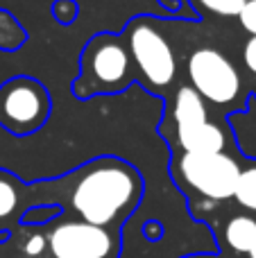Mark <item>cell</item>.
Instances as JSON below:
<instances>
[{
  "mask_svg": "<svg viewBox=\"0 0 256 258\" xmlns=\"http://www.w3.org/2000/svg\"><path fill=\"white\" fill-rule=\"evenodd\" d=\"M143 192V179L134 165L116 156H100L82 165L73 186L71 204L82 222L107 227L136 209Z\"/></svg>",
  "mask_w": 256,
  "mask_h": 258,
  "instance_id": "6da1fadb",
  "label": "cell"
},
{
  "mask_svg": "<svg viewBox=\"0 0 256 258\" xmlns=\"http://www.w3.org/2000/svg\"><path fill=\"white\" fill-rule=\"evenodd\" d=\"M134 82L130 52L120 36L109 32L93 36L80 59V77L73 82V93L80 100L93 95L120 93Z\"/></svg>",
  "mask_w": 256,
  "mask_h": 258,
  "instance_id": "7a4b0ae2",
  "label": "cell"
},
{
  "mask_svg": "<svg viewBox=\"0 0 256 258\" xmlns=\"http://www.w3.org/2000/svg\"><path fill=\"white\" fill-rule=\"evenodd\" d=\"M50 93L34 77H12L0 84V127L14 136L34 134L48 122Z\"/></svg>",
  "mask_w": 256,
  "mask_h": 258,
  "instance_id": "3957f363",
  "label": "cell"
},
{
  "mask_svg": "<svg viewBox=\"0 0 256 258\" xmlns=\"http://www.w3.org/2000/svg\"><path fill=\"white\" fill-rule=\"evenodd\" d=\"M127 52L136 71L154 89H166L175 82L177 61L170 43L150 25L145 18H134L125 30Z\"/></svg>",
  "mask_w": 256,
  "mask_h": 258,
  "instance_id": "277c9868",
  "label": "cell"
},
{
  "mask_svg": "<svg viewBox=\"0 0 256 258\" xmlns=\"http://www.w3.org/2000/svg\"><path fill=\"white\" fill-rule=\"evenodd\" d=\"M186 71H188L190 89L202 100H209L213 104H229L238 98L240 75L220 50H193L186 63Z\"/></svg>",
  "mask_w": 256,
  "mask_h": 258,
  "instance_id": "5b68a950",
  "label": "cell"
},
{
  "mask_svg": "<svg viewBox=\"0 0 256 258\" xmlns=\"http://www.w3.org/2000/svg\"><path fill=\"white\" fill-rule=\"evenodd\" d=\"M179 174L193 190L213 202H225L234 197L240 168L236 159L225 152L213 154H181Z\"/></svg>",
  "mask_w": 256,
  "mask_h": 258,
  "instance_id": "8992f818",
  "label": "cell"
},
{
  "mask_svg": "<svg viewBox=\"0 0 256 258\" xmlns=\"http://www.w3.org/2000/svg\"><path fill=\"white\" fill-rule=\"evenodd\" d=\"M48 245L54 258H107L113 251V238L95 224L66 222L50 233Z\"/></svg>",
  "mask_w": 256,
  "mask_h": 258,
  "instance_id": "52a82bcc",
  "label": "cell"
},
{
  "mask_svg": "<svg viewBox=\"0 0 256 258\" xmlns=\"http://www.w3.org/2000/svg\"><path fill=\"white\" fill-rule=\"evenodd\" d=\"M177 143L184 154H213L225 152V134L213 122H202L184 132H177Z\"/></svg>",
  "mask_w": 256,
  "mask_h": 258,
  "instance_id": "ba28073f",
  "label": "cell"
},
{
  "mask_svg": "<svg viewBox=\"0 0 256 258\" xmlns=\"http://www.w3.org/2000/svg\"><path fill=\"white\" fill-rule=\"evenodd\" d=\"M172 122H175L177 132H184V129L209 122L204 100L190 86H179L177 89L175 100H172Z\"/></svg>",
  "mask_w": 256,
  "mask_h": 258,
  "instance_id": "9c48e42d",
  "label": "cell"
},
{
  "mask_svg": "<svg viewBox=\"0 0 256 258\" xmlns=\"http://www.w3.org/2000/svg\"><path fill=\"white\" fill-rule=\"evenodd\" d=\"M225 240L238 254H249L256 242V220L249 215H236L225 227Z\"/></svg>",
  "mask_w": 256,
  "mask_h": 258,
  "instance_id": "30bf717a",
  "label": "cell"
},
{
  "mask_svg": "<svg viewBox=\"0 0 256 258\" xmlns=\"http://www.w3.org/2000/svg\"><path fill=\"white\" fill-rule=\"evenodd\" d=\"M27 39V32L7 9H0V52H16Z\"/></svg>",
  "mask_w": 256,
  "mask_h": 258,
  "instance_id": "8fae6325",
  "label": "cell"
},
{
  "mask_svg": "<svg viewBox=\"0 0 256 258\" xmlns=\"http://www.w3.org/2000/svg\"><path fill=\"white\" fill-rule=\"evenodd\" d=\"M234 200L243 209L256 211V165L240 170L238 181H236V188H234Z\"/></svg>",
  "mask_w": 256,
  "mask_h": 258,
  "instance_id": "7c38bea8",
  "label": "cell"
},
{
  "mask_svg": "<svg viewBox=\"0 0 256 258\" xmlns=\"http://www.w3.org/2000/svg\"><path fill=\"white\" fill-rule=\"evenodd\" d=\"M245 3L247 0H193L195 9H202V12L216 14V16H238L243 12Z\"/></svg>",
  "mask_w": 256,
  "mask_h": 258,
  "instance_id": "4fadbf2b",
  "label": "cell"
},
{
  "mask_svg": "<svg viewBox=\"0 0 256 258\" xmlns=\"http://www.w3.org/2000/svg\"><path fill=\"white\" fill-rule=\"evenodd\" d=\"M18 206V192L7 174H0V220L9 218Z\"/></svg>",
  "mask_w": 256,
  "mask_h": 258,
  "instance_id": "5bb4252c",
  "label": "cell"
},
{
  "mask_svg": "<svg viewBox=\"0 0 256 258\" xmlns=\"http://www.w3.org/2000/svg\"><path fill=\"white\" fill-rule=\"evenodd\" d=\"M52 16L54 21H59L61 25H71L77 16H80V5L75 0H57L52 5Z\"/></svg>",
  "mask_w": 256,
  "mask_h": 258,
  "instance_id": "9a60e30c",
  "label": "cell"
},
{
  "mask_svg": "<svg viewBox=\"0 0 256 258\" xmlns=\"http://www.w3.org/2000/svg\"><path fill=\"white\" fill-rule=\"evenodd\" d=\"M240 25L249 32L252 36H256V0H247L243 7V12L238 14Z\"/></svg>",
  "mask_w": 256,
  "mask_h": 258,
  "instance_id": "2e32d148",
  "label": "cell"
},
{
  "mask_svg": "<svg viewBox=\"0 0 256 258\" xmlns=\"http://www.w3.org/2000/svg\"><path fill=\"white\" fill-rule=\"evenodd\" d=\"M243 61H245V66L249 68V73H254V75H256V36H249L247 43H245Z\"/></svg>",
  "mask_w": 256,
  "mask_h": 258,
  "instance_id": "e0dca14e",
  "label": "cell"
},
{
  "mask_svg": "<svg viewBox=\"0 0 256 258\" xmlns=\"http://www.w3.org/2000/svg\"><path fill=\"white\" fill-rule=\"evenodd\" d=\"M43 249H45V238H41V236H32L25 245V251L30 256H39Z\"/></svg>",
  "mask_w": 256,
  "mask_h": 258,
  "instance_id": "ac0fdd59",
  "label": "cell"
},
{
  "mask_svg": "<svg viewBox=\"0 0 256 258\" xmlns=\"http://www.w3.org/2000/svg\"><path fill=\"white\" fill-rule=\"evenodd\" d=\"M249 258H256V242H254V247H252V251H249Z\"/></svg>",
  "mask_w": 256,
  "mask_h": 258,
  "instance_id": "d6986e66",
  "label": "cell"
},
{
  "mask_svg": "<svg viewBox=\"0 0 256 258\" xmlns=\"http://www.w3.org/2000/svg\"><path fill=\"white\" fill-rule=\"evenodd\" d=\"M195 258H200V256H195Z\"/></svg>",
  "mask_w": 256,
  "mask_h": 258,
  "instance_id": "ffe728a7",
  "label": "cell"
}]
</instances>
